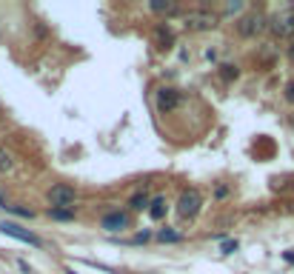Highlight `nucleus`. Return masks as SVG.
<instances>
[{
    "label": "nucleus",
    "instance_id": "nucleus-1",
    "mask_svg": "<svg viewBox=\"0 0 294 274\" xmlns=\"http://www.w3.org/2000/svg\"><path fill=\"white\" fill-rule=\"evenodd\" d=\"M203 209V195L200 188H183L177 197V206H174V211H177L180 220H194V217L200 214Z\"/></svg>",
    "mask_w": 294,
    "mask_h": 274
},
{
    "label": "nucleus",
    "instance_id": "nucleus-2",
    "mask_svg": "<svg viewBox=\"0 0 294 274\" xmlns=\"http://www.w3.org/2000/svg\"><path fill=\"white\" fill-rule=\"evenodd\" d=\"M217 23H220V15L211 12V9H200V12L186 15V29L189 32H211V29H217Z\"/></svg>",
    "mask_w": 294,
    "mask_h": 274
},
{
    "label": "nucleus",
    "instance_id": "nucleus-3",
    "mask_svg": "<svg viewBox=\"0 0 294 274\" xmlns=\"http://www.w3.org/2000/svg\"><path fill=\"white\" fill-rule=\"evenodd\" d=\"M272 32L280 40H294V9H286L272 17Z\"/></svg>",
    "mask_w": 294,
    "mask_h": 274
},
{
    "label": "nucleus",
    "instance_id": "nucleus-4",
    "mask_svg": "<svg viewBox=\"0 0 294 274\" xmlns=\"http://www.w3.org/2000/svg\"><path fill=\"white\" fill-rule=\"evenodd\" d=\"M74 197H77V191H74L69 183H55V186L49 188V203H51V209H60V206H72Z\"/></svg>",
    "mask_w": 294,
    "mask_h": 274
},
{
    "label": "nucleus",
    "instance_id": "nucleus-5",
    "mask_svg": "<svg viewBox=\"0 0 294 274\" xmlns=\"http://www.w3.org/2000/svg\"><path fill=\"white\" fill-rule=\"evenodd\" d=\"M263 26H265V17L260 15V12H246V15L237 20V32L243 37H254Z\"/></svg>",
    "mask_w": 294,
    "mask_h": 274
},
{
    "label": "nucleus",
    "instance_id": "nucleus-6",
    "mask_svg": "<svg viewBox=\"0 0 294 274\" xmlns=\"http://www.w3.org/2000/svg\"><path fill=\"white\" fill-rule=\"evenodd\" d=\"M180 100H183V94H180L177 89H172V86L157 89V112H163V115L172 112V108H177Z\"/></svg>",
    "mask_w": 294,
    "mask_h": 274
},
{
    "label": "nucleus",
    "instance_id": "nucleus-7",
    "mask_svg": "<svg viewBox=\"0 0 294 274\" xmlns=\"http://www.w3.org/2000/svg\"><path fill=\"white\" fill-rule=\"evenodd\" d=\"M0 231H3V234H9V237L20 240V243L40 245V237H37V234H32V231H26V229H20V226H12V223H0Z\"/></svg>",
    "mask_w": 294,
    "mask_h": 274
},
{
    "label": "nucleus",
    "instance_id": "nucleus-8",
    "mask_svg": "<svg viewBox=\"0 0 294 274\" xmlns=\"http://www.w3.org/2000/svg\"><path fill=\"white\" fill-rule=\"evenodd\" d=\"M100 226L106 231H123V229H129V214L126 211H112V214L103 217Z\"/></svg>",
    "mask_w": 294,
    "mask_h": 274
},
{
    "label": "nucleus",
    "instance_id": "nucleus-9",
    "mask_svg": "<svg viewBox=\"0 0 294 274\" xmlns=\"http://www.w3.org/2000/svg\"><path fill=\"white\" fill-rule=\"evenodd\" d=\"M149 214L154 217V220H163L166 217V200L163 197H154V200L149 203Z\"/></svg>",
    "mask_w": 294,
    "mask_h": 274
},
{
    "label": "nucleus",
    "instance_id": "nucleus-10",
    "mask_svg": "<svg viewBox=\"0 0 294 274\" xmlns=\"http://www.w3.org/2000/svg\"><path fill=\"white\" fill-rule=\"evenodd\" d=\"M154 35H157V40H160V49H172L174 40H172V32H169V26H166V23H160Z\"/></svg>",
    "mask_w": 294,
    "mask_h": 274
},
{
    "label": "nucleus",
    "instance_id": "nucleus-11",
    "mask_svg": "<svg viewBox=\"0 0 294 274\" xmlns=\"http://www.w3.org/2000/svg\"><path fill=\"white\" fill-rule=\"evenodd\" d=\"M180 237H183V234H180L177 229H163V231H157V234H154V240H157V243H177Z\"/></svg>",
    "mask_w": 294,
    "mask_h": 274
},
{
    "label": "nucleus",
    "instance_id": "nucleus-12",
    "mask_svg": "<svg viewBox=\"0 0 294 274\" xmlns=\"http://www.w3.org/2000/svg\"><path fill=\"white\" fill-rule=\"evenodd\" d=\"M0 172H3V174L15 172V157H12V154H9L3 146H0Z\"/></svg>",
    "mask_w": 294,
    "mask_h": 274
},
{
    "label": "nucleus",
    "instance_id": "nucleus-13",
    "mask_svg": "<svg viewBox=\"0 0 294 274\" xmlns=\"http://www.w3.org/2000/svg\"><path fill=\"white\" fill-rule=\"evenodd\" d=\"M49 214L55 217V220H72V209H49Z\"/></svg>",
    "mask_w": 294,
    "mask_h": 274
},
{
    "label": "nucleus",
    "instance_id": "nucleus-14",
    "mask_svg": "<svg viewBox=\"0 0 294 274\" xmlns=\"http://www.w3.org/2000/svg\"><path fill=\"white\" fill-rule=\"evenodd\" d=\"M237 74H240L237 72V66H220V77L223 80H234Z\"/></svg>",
    "mask_w": 294,
    "mask_h": 274
},
{
    "label": "nucleus",
    "instance_id": "nucleus-15",
    "mask_svg": "<svg viewBox=\"0 0 294 274\" xmlns=\"http://www.w3.org/2000/svg\"><path fill=\"white\" fill-rule=\"evenodd\" d=\"M151 12H174V3H163V0H151Z\"/></svg>",
    "mask_w": 294,
    "mask_h": 274
},
{
    "label": "nucleus",
    "instance_id": "nucleus-16",
    "mask_svg": "<svg viewBox=\"0 0 294 274\" xmlns=\"http://www.w3.org/2000/svg\"><path fill=\"white\" fill-rule=\"evenodd\" d=\"M146 203H149V197H146L143 191H137V195L131 197V209H146Z\"/></svg>",
    "mask_w": 294,
    "mask_h": 274
},
{
    "label": "nucleus",
    "instance_id": "nucleus-17",
    "mask_svg": "<svg viewBox=\"0 0 294 274\" xmlns=\"http://www.w3.org/2000/svg\"><path fill=\"white\" fill-rule=\"evenodd\" d=\"M215 197H217V200H226V197H229V186H217L215 188Z\"/></svg>",
    "mask_w": 294,
    "mask_h": 274
},
{
    "label": "nucleus",
    "instance_id": "nucleus-18",
    "mask_svg": "<svg viewBox=\"0 0 294 274\" xmlns=\"http://www.w3.org/2000/svg\"><path fill=\"white\" fill-rule=\"evenodd\" d=\"M237 249V240H226V243H223V254H231Z\"/></svg>",
    "mask_w": 294,
    "mask_h": 274
},
{
    "label": "nucleus",
    "instance_id": "nucleus-19",
    "mask_svg": "<svg viewBox=\"0 0 294 274\" xmlns=\"http://www.w3.org/2000/svg\"><path fill=\"white\" fill-rule=\"evenodd\" d=\"M286 100H288V103H294V80L286 86Z\"/></svg>",
    "mask_w": 294,
    "mask_h": 274
},
{
    "label": "nucleus",
    "instance_id": "nucleus-20",
    "mask_svg": "<svg viewBox=\"0 0 294 274\" xmlns=\"http://www.w3.org/2000/svg\"><path fill=\"white\" fill-rule=\"evenodd\" d=\"M151 237V231H140V234H137V237H135V243H146V240H149Z\"/></svg>",
    "mask_w": 294,
    "mask_h": 274
},
{
    "label": "nucleus",
    "instance_id": "nucleus-21",
    "mask_svg": "<svg viewBox=\"0 0 294 274\" xmlns=\"http://www.w3.org/2000/svg\"><path fill=\"white\" fill-rule=\"evenodd\" d=\"M286 54H288V60H291V63H294V40H291V46H288V49H286Z\"/></svg>",
    "mask_w": 294,
    "mask_h": 274
},
{
    "label": "nucleus",
    "instance_id": "nucleus-22",
    "mask_svg": "<svg viewBox=\"0 0 294 274\" xmlns=\"http://www.w3.org/2000/svg\"><path fill=\"white\" fill-rule=\"evenodd\" d=\"M283 257H286L288 263H294V249H291V252H286V254H283Z\"/></svg>",
    "mask_w": 294,
    "mask_h": 274
},
{
    "label": "nucleus",
    "instance_id": "nucleus-23",
    "mask_svg": "<svg viewBox=\"0 0 294 274\" xmlns=\"http://www.w3.org/2000/svg\"><path fill=\"white\" fill-rule=\"evenodd\" d=\"M66 274H77V271H72V268H69V271H66Z\"/></svg>",
    "mask_w": 294,
    "mask_h": 274
},
{
    "label": "nucleus",
    "instance_id": "nucleus-24",
    "mask_svg": "<svg viewBox=\"0 0 294 274\" xmlns=\"http://www.w3.org/2000/svg\"><path fill=\"white\" fill-rule=\"evenodd\" d=\"M0 206H6V203H3V197H0Z\"/></svg>",
    "mask_w": 294,
    "mask_h": 274
}]
</instances>
